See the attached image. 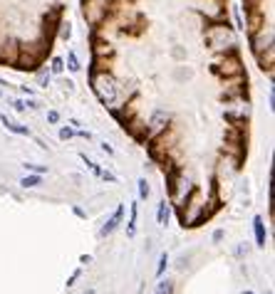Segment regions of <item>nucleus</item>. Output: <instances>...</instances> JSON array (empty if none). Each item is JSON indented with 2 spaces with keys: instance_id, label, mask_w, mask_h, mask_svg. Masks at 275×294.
I'll return each mask as SVG.
<instances>
[{
  "instance_id": "1",
  "label": "nucleus",
  "mask_w": 275,
  "mask_h": 294,
  "mask_svg": "<svg viewBox=\"0 0 275 294\" xmlns=\"http://www.w3.org/2000/svg\"><path fill=\"white\" fill-rule=\"evenodd\" d=\"M92 89L99 96V102H104V104H109V107L117 102V82H114L112 74H107V72L92 74Z\"/></svg>"
},
{
  "instance_id": "2",
  "label": "nucleus",
  "mask_w": 275,
  "mask_h": 294,
  "mask_svg": "<svg viewBox=\"0 0 275 294\" xmlns=\"http://www.w3.org/2000/svg\"><path fill=\"white\" fill-rule=\"evenodd\" d=\"M122 218H124V205H119V208L114 210V215H112L109 220L104 222V227H102V233H99V235H102V238H107V235H112V233H114V230L119 227V222H122Z\"/></svg>"
},
{
  "instance_id": "3",
  "label": "nucleus",
  "mask_w": 275,
  "mask_h": 294,
  "mask_svg": "<svg viewBox=\"0 0 275 294\" xmlns=\"http://www.w3.org/2000/svg\"><path fill=\"white\" fill-rule=\"evenodd\" d=\"M253 230H256V245L258 247H265V227H263V218L260 215L253 218Z\"/></svg>"
},
{
  "instance_id": "4",
  "label": "nucleus",
  "mask_w": 275,
  "mask_h": 294,
  "mask_svg": "<svg viewBox=\"0 0 275 294\" xmlns=\"http://www.w3.org/2000/svg\"><path fill=\"white\" fill-rule=\"evenodd\" d=\"M0 119H3V126L8 131H13V134H22V136H30V129L28 126H20V124H15V121H10L8 116H3L0 114Z\"/></svg>"
},
{
  "instance_id": "5",
  "label": "nucleus",
  "mask_w": 275,
  "mask_h": 294,
  "mask_svg": "<svg viewBox=\"0 0 275 294\" xmlns=\"http://www.w3.org/2000/svg\"><path fill=\"white\" fill-rule=\"evenodd\" d=\"M156 220H159V225H166V220H169V203H166V201L159 203V213H156Z\"/></svg>"
},
{
  "instance_id": "6",
  "label": "nucleus",
  "mask_w": 275,
  "mask_h": 294,
  "mask_svg": "<svg viewBox=\"0 0 275 294\" xmlns=\"http://www.w3.org/2000/svg\"><path fill=\"white\" fill-rule=\"evenodd\" d=\"M42 183V178H40V173H35V176H25L22 181H20V185L22 188H35V185Z\"/></svg>"
},
{
  "instance_id": "7",
  "label": "nucleus",
  "mask_w": 275,
  "mask_h": 294,
  "mask_svg": "<svg viewBox=\"0 0 275 294\" xmlns=\"http://www.w3.org/2000/svg\"><path fill=\"white\" fill-rule=\"evenodd\" d=\"M154 294H174V282L161 279V282L156 284V292H154Z\"/></svg>"
},
{
  "instance_id": "8",
  "label": "nucleus",
  "mask_w": 275,
  "mask_h": 294,
  "mask_svg": "<svg viewBox=\"0 0 275 294\" xmlns=\"http://www.w3.org/2000/svg\"><path fill=\"white\" fill-rule=\"evenodd\" d=\"M136 213H139V205L131 203V220H129V235L136 233Z\"/></svg>"
},
{
  "instance_id": "9",
  "label": "nucleus",
  "mask_w": 275,
  "mask_h": 294,
  "mask_svg": "<svg viewBox=\"0 0 275 294\" xmlns=\"http://www.w3.org/2000/svg\"><path fill=\"white\" fill-rule=\"evenodd\" d=\"M166 265H169V255H161V257H159V267H156V277H161L164 275V270H166Z\"/></svg>"
},
{
  "instance_id": "10",
  "label": "nucleus",
  "mask_w": 275,
  "mask_h": 294,
  "mask_svg": "<svg viewBox=\"0 0 275 294\" xmlns=\"http://www.w3.org/2000/svg\"><path fill=\"white\" fill-rule=\"evenodd\" d=\"M67 67H70L72 72H77V70H79V62H77V55H74V52H70V55H67Z\"/></svg>"
},
{
  "instance_id": "11",
  "label": "nucleus",
  "mask_w": 275,
  "mask_h": 294,
  "mask_svg": "<svg viewBox=\"0 0 275 294\" xmlns=\"http://www.w3.org/2000/svg\"><path fill=\"white\" fill-rule=\"evenodd\" d=\"M139 198H149V183H147V178H142V181H139Z\"/></svg>"
},
{
  "instance_id": "12",
  "label": "nucleus",
  "mask_w": 275,
  "mask_h": 294,
  "mask_svg": "<svg viewBox=\"0 0 275 294\" xmlns=\"http://www.w3.org/2000/svg\"><path fill=\"white\" fill-rule=\"evenodd\" d=\"M22 166H25V171H33V173H40V176L47 171L45 166H35V164H22Z\"/></svg>"
},
{
  "instance_id": "13",
  "label": "nucleus",
  "mask_w": 275,
  "mask_h": 294,
  "mask_svg": "<svg viewBox=\"0 0 275 294\" xmlns=\"http://www.w3.org/2000/svg\"><path fill=\"white\" fill-rule=\"evenodd\" d=\"M62 70H65V62H62L60 57H55V59H52V72H55V74H60V72H62Z\"/></svg>"
},
{
  "instance_id": "14",
  "label": "nucleus",
  "mask_w": 275,
  "mask_h": 294,
  "mask_svg": "<svg viewBox=\"0 0 275 294\" xmlns=\"http://www.w3.org/2000/svg\"><path fill=\"white\" fill-rule=\"evenodd\" d=\"M70 35H72V27H70V22H62V40H67Z\"/></svg>"
},
{
  "instance_id": "15",
  "label": "nucleus",
  "mask_w": 275,
  "mask_h": 294,
  "mask_svg": "<svg viewBox=\"0 0 275 294\" xmlns=\"http://www.w3.org/2000/svg\"><path fill=\"white\" fill-rule=\"evenodd\" d=\"M72 136H74L72 129H62V131H60V139H62V141H67V139H72Z\"/></svg>"
},
{
  "instance_id": "16",
  "label": "nucleus",
  "mask_w": 275,
  "mask_h": 294,
  "mask_svg": "<svg viewBox=\"0 0 275 294\" xmlns=\"http://www.w3.org/2000/svg\"><path fill=\"white\" fill-rule=\"evenodd\" d=\"M40 84H42V87L50 84V72H40Z\"/></svg>"
},
{
  "instance_id": "17",
  "label": "nucleus",
  "mask_w": 275,
  "mask_h": 294,
  "mask_svg": "<svg viewBox=\"0 0 275 294\" xmlns=\"http://www.w3.org/2000/svg\"><path fill=\"white\" fill-rule=\"evenodd\" d=\"M47 121H50V124H57V121H60V114H57V111H47Z\"/></svg>"
},
{
  "instance_id": "18",
  "label": "nucleus",
  "mask_w": 275,
  "mask_h": 294,
  "mask_svg": "<svg viewBox=\"0 0 275 294\" xmlns=\"http://www.w3.org/2000/svg\"><path fill=\"white\" fill-rule=\"evenodd\" d=\"M99 176H102V178H104V181H109V183H114V181H117V178H114V176H112L109 171H102V173H99Z\"/></svg>"
},
{
  "instance_id": "19",
  "label": "nucleus",
  "mask_w": 275,
  "mask_h": 294,
  "mask_svg": "<svg viewBox=\"0 0 275 294\" xmlns=\"http://www.w3.org/2000/svg\"><path fill=\"white\" fill-rule=\"evenodd\" d=\"M79 275H82V272H79V270H74V272H72V277H70V282H67V287H72L74 282H77V277H79Z\"/></svg>"
},
{
  "instance_id": "20",
  "label": "nucleus",
  "mask_w": 275,
  "mask_h": 294,
  "mask_svg": "<svg viewBox=\"0 0 275 294\" xmlns=\"http://www.w3.org/2000/svg\"><path fill=\"white\" fill-rule=\"evenodd\" d=\"M213 240H216V242H218V240H223V230H216V233H213Z\"/></svg>"
},
{
  "instance_id": "21",
  "label": "nucleus",
  "mask_w": 275,
  "mask_h": 294,
  "mask_svg": "<svg viewBox=\"0 0 275 294\" xmlns=\"http://www.w3.org/2000/svg\"><path fill=\"white\" fill-rule=\"evenodd\" d=\"M13 107H15V109H18V111H22V109H25V104H22V102H13Z\"/></svg>"
},
{
  "instance_id": "22",
  "label": "nucleus",
  "mask_w": 275,
  "mask_h": 294,
  "mask_svg": "<svg viewBox=\"0 0 275 294\" xmlns=\"http://www.w3.org/2000/svg\"><path fill=\"white\" fill-rule=\"evenodd\" d=\"M102 151H104V153H114V148L107 146V144H102Z\"/></svg>"
},
{
  "instance_id": "23",
  "label": "nucleus",
  "mask_w": 275,
  "mask_h": 294,
  "mask_svg": "<svg viewBox=\"0 0 275 294\" xmlns=\"http://www.w3.org/2000/svg\"><path fill=\"white\" fill-rule=\"evenodd\" d=\"M243 294H256V292H251V289H245V292H243Z\"/></svg>"
},
{
  "instance_id": "24",
  "label": "nucleus",
  "mask_w": 275,
  "mask_h": 294,
  "mask_svg": "<svg viewBox=\"0 0 275 294\" xmlns=\"http://www.w3.org/2000/svg\"><path fill=\"white\" fill-rule=\"evenodd\" d=\"M85 294H94V289H87V292H85Z\"/></svg>"
}]
</instances>
